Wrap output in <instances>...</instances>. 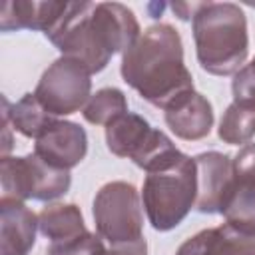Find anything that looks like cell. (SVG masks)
Returning <instances> with one entry per match:
<instances>
[{
	"instance_id": "6da1fadb",
	"label": "cell",
	"mask_w": 255,
	"mask_h": 255,
	"mask_svg": "<svg viewBox=\"0 0 255 255\" xmlns=\"http://www.w3.org/2000/svg\"><path fill=\"white\" fill-rule=\"evenodd\" d=\"M141 34L135 14L120 2H68L44 34L66 58L90 74L102 72L114 54H124Z\"/></svg>"
},
{
	"instance_id": "7a4b0ae2",
	"label": "cell",
	"mask_w": 255,
	"mask_h": 255,
	"mask_svg": "<svg viewBox=\"0 0 255 255\" xmlns=\"http://www.w3.org/2000/svg\"><path fill=\"white\" fill-rule=\"evenodd\" d=\"M124 82L147 104L165 110L193 90V78L183 62V42L171 24H153L122 54Z\"/></svg>"
},
{
	"instance_id": "3957f363",
	"label": "cell",
	"mask_w": 255,
	"mask_h": 255,
	"mask_svg": "<svg viewBox=\"0 0 255 255\" xmlns=\"http://www.w3.org/2000/svg\"><path fill=\"white\" fill-rule=\"evenodd\" d=\"M195 56L211 76H235L249 52L247 18L233 2H199L191 18Z\"/></svg>"
},
{
	"instance_id": "277c9868",
	"label": "cell",
	"mask_w": 255,
	"mask_h": 255,
	"mask_svg": "<svg viewBox=\"0 0 255 255\" xmlns=\"http://www.w3.org/2000/svg\"><path fill=\"white\" fill-rule=\"evenodd\" d=\"M197 165L195 159L181 153L173 163L149 171L141 187V203L147 221L155 231L175 229L195 207Z\"/></svg>"
},
{
	"instance_id": "5b68a950",
	"label": "cell",
	"mask_w": 255,
	"mask_h": 255,
	"mask_svg": "<svg viewBox=\"0 0 255 255\" xmlns=\"http://www.w3.org/2000/svg\"><path fill=\"white\" fill-rule=\"evenodd\" d=\"M106 143L114 155L131 159L147 173L173 163L181 155L167 133L133 112H126L106 126Z\"/></svg>"
},
{
	"instance_id": "8992f818",
	"label": "cell",
	"mask_w": 255,
	"mask_h": 255,
	"mask_svg": "<svg viewBox=\"0 0 255 255\" xmlns=\"http://www.w3.org/2000/svg\"><path fill=\"white\" fill-rule=\"evenodd\" d=\"M96 233L108 245L131 243L143 237V211L137 189L128 181H110L94 197Z\"/></svg>"
},
{
	"instance_id": "52a82bcc",
	"label": "cell",
	"mask_w": 255,
	"mask_h": 255,
	"mask_svg": "<svg viewBox=\"0 0 255 255\" xmlns=\"http://www.w3.org/2000/svg\"><path fill=\"white\" fill-rule=\"evenodd\" d=\"M2 197H14L20 201H54L68 193L72 175L68 169L46 163L36 153L22 157L6 155L0 161Z\"/></svg>"
},
{
	"instance_id": "ba28073f",
	"label": "cell",
	"mask_w": 255,
	"mask_h": 255,
	"mask_svg": "<svg viewBox=\"0 0 255 255\" xmlns=\"http://www.w3.org/2000/svg\"><path fill=\"white\" fill-rule=\"evenodd\" d=\"M92 74L76 60L60 56L42 74L36 84L34 96L54 118L70 116L80 110L90 100Z\"/></svg>"
},
{
	"instance_id": "9c48e42d",
	"label": "cell",
	"mask_w": 255,
	"mask_h": 255,
	"mask_svg": "<svg viewBox=\"0 0 255 255\" xmlns=\"http://www.w3.org/2000/svg\"><path fill=\"white\" fill-rule=\"evenodd\" d=\"M233 177L221 207L225 223L255 237V143L243 145L231 159Z\"/></svg>"
},
{
	"instance_id": "30bf717a",
	"label": "cell",
	"mask_w": 255,
	"mask_h": 255,
	"mask_svg": "<svg viewBox=\"0 0 255 255\" xmlns=\"http://www.w3.org/2000/svg\"><path fill=\"white\" fill-rule=\"evenodd\" d=\"M34 141V153L38 157L54 167L68 171L80 165L88 153L86 129L80 124L68 120H56Z\"/></svg>"
},
{
	"instance_id": "8fae6325",
	"label": "cell",
	"mask_w": 255,
	"mask_h": 255,
	"mask_svg": "<svg viewBox=\"0 0 255 255\" xmlns=\"http://www.w3.org/2000/svg\"><path fill=\"white\" fill-rule=\"evenodd\" d=\"M193 159L197 165V199L193 209L207 215L221 213L233 177L231 157L221 151H203Z\"/></svg>"
},
{
	"instance_id": "7c38bea8",
	"label": "cell",
	"mask_w": 255,
	"mask_h": 255,
	"mask_svg": "<svg viewBox=\"0 0 255 255\" xmlns=\"http://www.w3.org/2000/svg\"><path fill=\"white\" fill-rule=\"evenodd\" d=\"M163 120L179 139L199 141L209 135L215 118L209 100L191 90L163 110Z\"/></svg>"
},
{
	"instance_id": "4fadbf2b",
	"label": "cell",
	"mask_w": 255,
	"mask_h": 255,
	"mask_svg": "<svg viewBox=\"0 0 255 255\" xmlns=\"http://www.w3.org/2000/svg\"><path fill=\"white\" fill-rule=\"evenodd\" d=\"M38 215L20 199H0V253L28 255L36 243Z\"/></svg>"
},
{
	"instance_id": "5bb4252c",
	"label": "cell",
	"mask_w": 255,
	"mask_h": 255,
	"mask_svg": "<svg viewBox=\"0 0 255 255\" xmlns=\"http://www.w3.org/2000/svg\"><path fill=\"white\" fill-rule=\"evenodd\" d=\"M175 255H255V237L223 223L185 239Z\"/></svg>"
},
{
	"instance_id": "9a60e30c",
	"label": "cell",
	"mask_w": 255,
	"mask_h": 255,
	"mask_svg": "<svg viewBox=\"0 0 255 255\" xmlns=\"http://www.w3.org/2000/svg\"><path fill=\"white\" fill-rule=\"evenodd\" d=\"M68 2H4L0 14V30L14 32V30H40L48 32L56 20L66 10Z\"/></svg>"
},
{
	"instance_id": "2e32d148",
	"label": "cell",
	"mask_w": 255,
	"mask_h": 255,
	"mask_svg": "<svg viewBox=\"0 0 255 255\" xmlns=\"http://www.w3.org/2000/svg\"><path fill=\"white\" fill-rule=\"evenodd\" d=\"M38 229L50 243L66 241L86 233V223L76 203H52L38 213Z\"/></svg>"
},
{
	"instance_id": "e0dca14e",
	"label": "cell",
	"mask_w": 255,
	"mask_h": 255,
	"mask_svg": "<svg viewBox=\"0 0 255 255\" xmlns=\"http://www.w3.org/2000/svg\"><path fill=\"white\" fill-rule=\"evenodd\" d=\"M217 135L229 145H247L255 137V106L247 102H231L221 116Z\"/></svg>"
},
{
	"instance_id": "ac0fdd59",
	"label": "cell",
	"mask_w": 255,
	"mask_h": 255,
	"mask_svg": "<svg viewBox=\"0 0 255 255\" xmlns=\"http://www.w3.org/2000/svg\"><path fill=\"white\" fill-rule=\"evenodd\" d=\"M8 112H10L12 128L24 137H32V139H36L48 126H52L58 120L46 112V108L38 102L34 92L24 94L16 104H10Z\"/></svg>"
},
{
	"instance_id": "d6986e66",
	"label": "cell",
	"mask_w": 255,
	"mask_h": 255,
	"mask_svg": "<svg viewBox=\"0 0 255 255\" xmlns=\"http://www.w3.org/2000/svg\"><path fill=\"white\" fill-rule=\"evenodd\" d=\"M126 112H128L126 94L120 88H102L90 96L88 104L82 110V116L88 124L108 126Z\"/></svg>"
},
{
	"instance_id": "ffe728a7",
	"label": "cell",
	"mask_w": 255,
	"mask_h": 255,
	"mask_svg": "<svg viewBox=\"0 0 255 255\" xmlns=\"http://www.w3.org/2000/svg\"><path fill=\"white\" fill-rule=\"evenodd\" d=\"M106 249L104 239L98 233H82L78 237L50 243L46 249V255H102Z\"/></svg>"
},
{
	"instance_id": "44dd1931",
	"label": "cell",
	"mask_w": 255,
	"mask_h": 255,
	"mask_svg": "<svg viewBox=\"0 0 255 255\" xmlns=\"http://www.w3.org/2000/svg\"><path fill=\"white\" fill-rule=\"evenodd\" d=\"M102 255H147V243L145 239H137L131 243H122V245H108Z\"/></svg>"
},
{
	"instance_id": "7402d4cb",
	"label": "cell",
	"mask_w": 255,
	"mask_h": 255,
	"mask_svg": "<svg viewBox=\"0 0 255 255\" xmlns=\"http://www.w3.org/2000/svg\"><path fill=\"white\" fill-rule=\"evenodd\" d=\"M251 64H253V66H255V58H253V60H251Z\"/></svg>"
}]
</instances>
